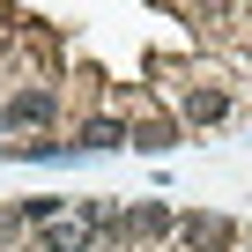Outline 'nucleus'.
<instances>
[{"label": "nucleus", "mask_w": 252, "mask_h": 252, "mask_svg": "<svg viewBox=\"0 0 252 252\" xmlns=\"http://www.w3.org/2000/svg\"><path fill=\"white\" fill-rule=\"evenodd\" d=\"M8 119H52V89H23L8 104Z\"/></svg>", "instance_id": "nucleus-2"}, {"label": "nucleus", "mask_w": 252, "mask_h": 252, "mask_svg": "<svg viewBox=\"0 0 252 252\" xmlns=\"http://www.w3.org/2000/svg\"><path fill=\"white\" fill-rule=\"evenodd\" d=\"M45 252H89V230H45Z\"/></svg>", "instance_id": "nucleus-3"}, {"label": "nucleus", "mask_w": 252, "mask_h": 252, "mask_svg": "<svg viewBox=\"0 0 252 252\" xmlns=\"http://www.w3.org/2000/svg\"><path fill=\"white\" fill-rule=\"evenodd\" d=\"M215 111H222V96H215V89H200V96H186V119H215Z\"/></svg>", "instance_id": "nucleus-4"}, {"label": "nucleus", "mask_w": 252, "mask_h": 252, "mask_svg": "<svg viewBox=\"0 0 252 252\" xmlns=\"http://www.w3.org/2000/svg\"><path fill=\"white\" fill-rule=\"evenodd\" d=\"M119 141H134L126 119H89V126H82V149H119Z\"/></svg>", "instance_id": "nucleus-1"}]
</instances>
